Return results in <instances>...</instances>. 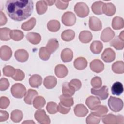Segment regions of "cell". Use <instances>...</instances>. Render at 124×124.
I'll use <instances>...</instances> for the list:
<instances>
[{"label": "cell", "instance_id": "obj_11", "mask_svg": "<svg viewBox=\"0 0 124 124\" xmlns=\"http://www.w3.org/2000/svg\"><path fill=\"white\" fill-rule=\"evenodd\" d=\"M86 104L92 110H93L101 104L100 99L97 97L90 96L86 100Z\"/></svg>", "mask_w": 124, "mask_h": 124}, {"label": "cell", "instance_id": "obj_59", "mask_svg": "<svg viewBox=\"0 0 124 124\" xmlns=\"http://www.w3.org/2000/svg\"><path fill=\"white\" fill-rule=\"evenodd\" d=\"M25 123H27V124H31V123H32V124H35V123L33 122V121H30V120H29V121H25V122H22V124H25Z\"/></svg>", "mask_w": 124, "mask_h": 124}, {"label": "cell", "instance_id": "obj_36", "mask_svg": "<svg viewBox=\"0 0 124 124\" xmlns=\"http://www.w3.org/2000/svg\"><path fill=\"white\" fill-rule=\"evenodd\" d=\"M36 24V19L31 17L28 21L23 23L21 25V29L24 31H28L32 30Z\"/></svg>", "mask_w": 124, "mask_h": 124}, {"label": "cell", "instance_id": "obj_45", "mask_svg": "<svg viewBox=\"0 0 124 124\" xmlns=\"http://www.w3.org/2000/svg\"><path fill=\"white\" fill-rule=\"evenodd\" d=\"M11 30L7 28H0V39L2 41H8L10 39V33Z\"/></svg>", "mask_w": 124, "mask_h": 124}, {"label": "cell", "instance_id": "obj_37", "mask_svg": "<svg viewBox=\"0 0 124 124\" xmlns=\"http://www.w3.org/2000/svg\"><path fill=\"white\" fill-rule=\"evenodd\" d=\"M110 44L117 50H122L124 47V41L122 40L118 36L115 37L110 42Z\"/></svg>", "mask_w": 124, "mask_h": 124}, {"label": "cell", "instance_id": "obj_51", "mask_svg": "<svg viewBox=\"0 0 124 124\" xmlns=\"http://www.w3.org/2000/svg\"><path fill=\"white\" fill-rule=\"evenodd\" d=\"M69 1H65V0H56L55 5L56 7L61 10L66 9L68 5Z\"/></svg>", "mask_w": 124, "mask_h": 124}, {"label": "cell", "instance_id": "obj_10", "mask_svg": "<svg viewBox=\"0 0 124 124\" xmlns=\"http://www.w3.org/2000/svg\"><path fill=\"white\" fill-rule=\"evenodd\" d=\"M89 26L93 31H99L102 29V23L99 18L95 16H91L89 20Z\"/></svg>", "mask_w": 124, "mask_h": 124}, {"label": "cell", "instance_id": "obj_4", "mask_svg": "<svg viewBox=\"0 0 124 124\" xmlns=\"http://www.w3.org/2000/svg\"><path fill=\"white\" fill-rule=\"evenodd\" d=\"M109 108L114 112H119L123 108V102L119 98L111 96L108 101Z\"/></svg>", "mask_w": 124, "mask_h": 124}, {"label": "cell", "instance_id": "obj_52", "mask_svg": "<svg viewBox=\"0 0 124 124\" xmlns=\"http://www.w3.org/2000/svg\"><path fill=\"white\" fill-rule=\"evenodd\" d=\"M71 108L66 107L63 105H62L61 102L57 106V110L60 113L62 114H67L70 110Z\"/></svg>", "mask_w": 124, "mask_h": 124}, {"label": "cell", "instance_id": "obj_13", "mask_svg": "<svg viewBox=\"0 0 124 124\" xmlns=\"http://www.w3.org/2000/svg\"><path fill=\"white\" fill-rule=\"evenodd\" d=\"M115 33L109 27H107L102 31L100 38L104 42H108L111 40L114 36Z\"/></svg>", "mask_w": 124, "mask_h": 124}, {"label": "cell", "instance_id": "obj_30", "mask_svg": "<svg viewBox=\"0 0 124 124\" xmlns=\"http://www.w3.org/2000/svg\"><path fill=\"white\" fill-rule=\"evenodd\" d=\"M111 91L112 93L114 95H121L124 91V88L122 83L118 81L115 82L114 83H113L111 88Z\"/></svg>", "mask_w": 124, "mask_h": 124}, {"label": "cell", "instance_id": "obj_26", "mask_svg": "<svg viewBox=\"0 0 124 124\" xmlns=\"http://www.w3.org/2000/svg\"><path fill=\"white\" fill-rule=\"evenodd\" d=\"M103 47V44L101 42L99 41H94L90 45V50L93 54H98L102 51Z\"/></svg>", "mask_w": 124, "mask_h": 124}, {"label": "cell", "instance_id": "obj_41", "mask_svg": "<svg viewBox=\"0 0 124 124\" xmlns=\"http://www.w3.org/2000/svg\"><path fill=\"white\" fill-rule=\"evenodd\" d=\"M23 118L22 111L18 109L13 110L11 114V119L15 123H18L21 121Z\"/></svg>", "mask_w": 124, "mask_h": 124}, {"label": "cell", "instance_id": "obj_32", "mask_svg": "<svg viewBox=\"0 0 124 124\" xmlns=\"http://www.w3.org/2000/svg\"><path fill=\"white\" fill-rule=\"evenodd\" d=\"M75 36V32L72 30L64 31L61 34V38L64 41H70L73 40Z\"/></svg>", "mask_w": 124, "mask_h": 124}, {"label": "cell", "instance_id": "obj_8", "mask_svg": "<svg viewBox=\"0 0 124 124\" xmlns=\"http://www.w3.org/2000/svg\"><path fill=\"white\" fill-rule=\"evenodd\" d=\"M76 21V17L74 13L71 12H66L63 14L62 17V23L66 26L74 25Z\"/></svg>", "mask_w": 124, "mask_h": 124}, {"label": "cell", "instance_id": "obj_29", "mask_svg": "<svg viewBox=\"0 0 124 124\" xmlns=\"http://www.w3.org/2000/svg\"><path fill=\"white\" fill-rule=\"evenodd\" d=\"M112 70L116 74H122L124 73V63L122 61H117L112 65Z\"/></svg>", "mask_w": 124, "mask_h": 124}, {"label": "cell", "instance_id": "obj_2", "mask_svg": "<svg viewBox=\"0 0 124 124\" xmlns=\"http://www.w3.org/2000/svg\"><path fill=\"white\" fill-rule=\"evenodd\" d=\"M102 122L105 124H116L124 123V118L122 115H115L112 114L102 116Z\"/></svg>", "mask_w": 124, "mask_h": 124}, {"label": "cell", "instance_id": "obj_1", "mask_svg": "<svg viewBox=\"0 0 124 124\" xmlns=\"http://www.w3.org/2000/svg\"><path fill=\"white\" fill-rule=\"evenodd\" d=\"M5 9L12 19L20 21L28 18L32 14L33 3L32 0H9L6 2Z\"/></svg>", "mask_w": 124, "mask_h": 124}, {"label": "cell", "instance_id": "obj_56", "mask_svg": "<svg viewBox=\"0 0 124 124\" xmlns=\"http://www.w3.org/2000/svg\"><path fill=\"white\" fill-rule=\"evenodd\" d=\"M7 22V18L5 14L2 12H0V26H3L5 25Z\"/></svg>", "mask_w": 124, "mask_h": 124}, {"label": "cell", "instance_id": "obj_6", "mask_svg": "<svg viewBox=\"0 0 124 124\" xmlns=\"http://www.w3.org/2000/svg\"><path fill=\"white\" fill-rule=\"evenodd\" d=\"M34 118L40 124H49L50 123V118L44 109H39L37 110L34 114Z\"/></svg>", "mask_w": 124, "mask_h": 124}, {"label": "cell", "instance_id": "obj_16", "mask_svg": "<svg viewBox=\"0 0 124 124\" xmlns=\"http://www.w3.org/2000/svg\"><path fill=\"white\" fill-rule=\"evenodd\" d=\"M102 12L108 16H112L116 12V7L112 3H104L102 7Z\"/></svg>", "mask_w": 124, "mask_h": 124}, {"label": "cell", "instance_id": "obj_24", "mask_svg": "<svg viewBox=\"0 0 124 124\" xmlns=\"http://www.w3.org/2000/svg\"><path fill=\"white\" fill-rule=\"evenodd\" d=\"M38 93L36 91L32 89H29L26 93L24 100L28 105H31L34 98L37 95Z\"/></svg>", "mask_w": 124, "mask_h": 124}, {"label": "cell", "instance_id": "obj_44", "mask_svg": "<svg viewBox=\"0 0 124 124\" xmlns=\"http://www.w3.org/2000/svg\"><path fill=\"white\" fill-rule=\"evenodd\" d=\"M51 53L47 49L46 47H42L40 48L39 52V56L40 59L43 61L48 60L50 56Z\"/></svg>", "mask_w": 124, "mask_h": 124}, {"label": "cell", "instance_id": "obj_58", "mask_svg": "<svg viewBox=\"0 0 124 124\" xmlns=\"http://www.w3.org/2000/svg\"><path fill=\"white\" fill-rule=\"evenodd\" d=\"M118 37L123 41H124V31H122V32L119 34Z\"/></svg>", "mask_w": 124, "mask_h": 124}, {"label": "cell", "instance_id": "obj_25", "mask_svg": "<svg viewBox=\"0 0 124 124\" xmlns=\"http://www.w3.org/2000/svg\"><path fill=\"white\" fill-rule=\"evenodd\" d=\"M59 44L58 41L56 38H51L49 39L46 46V48L51 54L55 52L59 47Z\"/></svg>", "mask_w": 124, "mask_h": 124}, {"label": "cell", "instance_id": "obj_7", "mask_svg": "<svg viewBox=\"0 0 124 124\" xmlns=\"http://www.w3.org/2000/svg\"><path fill=\"white\" fill-rule=\"evenodd\" d=\"M91 92L92 94L97 96L101 100L106 99L109 95L108 88L106 86H103L99 89L93 88L91 90Z\"/></svg>", "mask_w": 124, "mask_h": 124}, {"label": "cell", "instance_id": "obj_50", "mask_svg": "<svg viewBox=\"0 0 124 124\" xmlns=\"http://www.w3.org/2000/svg\"><path fill=\"white\" fill-rule=\"evenodd\" d=\"M70 85L74 88L76 91H78L81 87L82 84L81 81L78 79H73L70 82H69Z\"/></svg>", "mask_w": 124, "mask_h": 124}, {"label": "cell", "instance_id": "obj_42", "mask_svg": "<svg viewBox=\"0 0 124 124\" xmlns=\"http://www.w3.org/2000/svg\"><path fill=\"white\" fill-rule=\"evenodd\" d=\"M86 120L87 124H98L101 120V117L97 116L93 112H91Z\"/></svg>", "mask_w": 124, "mask_h": 124}, {"label": "cell", "instance_id": "obj_12", "mask_svg": "<svg viewBox=\"0 0 124 124\" xmlns=\"http://www.w3.org/2000/svg\"><path fill=\"white\" fill-rule=\"evenodd\" d=\"M90 67L92 71L96 73H99L104 70V65L100 60L94 59L91 62Z\"/></svg>", "mask_w": 124, "mask_h": 124}, {"label": "cell", "instance_id": "obj_35", "mask_svg": "<svg viewBox=\"0 0 124 124\" xmlns=\"http://www.w3.org/2000/svg\"><path fill=\"white\" fill-rule=\"evenodd\" d=\"M46 104L45 98L41 96H36L33 100V107L36 109H41L43 108Z\"/></svg>", "mask_w": 124, "mask_h": 124}, {"label": "cell", "instance_id": "obj_15", "mask_svg": "<svg viewBox=\"0 0 124 124\" xmlns=\"http://www.w3.org/2000/svg\"><path fill=\"white\" fill-rule=\"evenodd\" d=\"M15 57L17 61L20 62H24L28 60L29 54L26 50L20 49L15 52Z\"/></svg>", "mask_w": 124, "mask_h": 124}, {"label": "cell", "instance_id": "obj_20", "mask_svg": "<svg viewBox=\"0 0 124 124\" xmlns=\"http://www.w3.org/2000/svg\"><path fill=\"white\" fill-rule=\"evenodd\" d=\"M61 57L62 60L64 62H71L73 58V51L70 48H64L61 52Z\"/></svg>", "mask_w": 124, "mask_h": 124}, {"label": "cell", "instance_id": "obj_28", "mask_svg": "<svg viewBox=\"0 0 124 124\" xmlns=\"http://www.w3.org/2000/svg\"><path fill=\"white\" fill-rule=\"evenodd\" d=\"M59 99L60 102L66 107H71L74 105V100L71 96L62 94L60 96Z\"/></svg>", "mask_w": 124, "mask_h": 124}, {"label": "cell", "instance_id": "obj_21", "mask_svg": "<svg viewBox=\"0 0 124 124\" xmlns=\"http://www.w3.org/2000/svg\"><path fill=\"white\" fill-rule=\"evenodd\" d=\"M29 84L33 88H38L42 83V77L37 74L33 75L29 78Z\"/></svg>", "mask_w": 124, "mask_h": 124}, {"label": "cell", "instance_id": "obj_55", "mask_svg": "<svg viewBox=\"0 0 124 124\" xmlns=\"http://www.w3.org/2000/svg\"><path fill=\"white\" fill-rule=\"evenodd\" d=\"M0 122H3L6 121L9 118V114L6 111L0 110Z\"/></svg>", "mask_w": 124, "mask_h": 124}, {"label": "cell", "instance_id": "obj_22", "mask_svg": "<svg viewBox=\"0 0 124 124\" xmlns=\"http://www.w3.org/2000/svg\"><path fill=\"white\" fill-rule=\"evenodd\" d=\"M74 66L78 70L84 69L87 66V61L83 57H78L76 59L74 62Z\"/></svg>", "mask_w": 124, "mask_h": 124}, {"label": "cell", "instance_id": "obj_9", "mask_svg": "<svg viewBox=\"0 0 124 124\" xmlns=\"http://www.w3.org/2000/svg\"><path fill=\"white\" fill-rule=\"evenodd\" d=\"M115 52L111 48L105 49L101 55L102 59L106 62H111L115 59Z\"/></svg>", "mask_w": 124, "mask_h": 124}, {"label": "cell", "instance_id": "obj_23", "mask_svg": "<svg viewBox=\"0 0 124 124\" xmlns=\"http://www.w3.org/2000/svg\"><path fill=\"white\" fill-rule=\"evenodd\" d=\"M26 38L33 45H36L40 43L41 40V35L36 32H29L26 35Z\"/></svg>", "mask_w": 124, "mask_h": 124}, {"label": "cell", "instance_id": "obj_34", "mask_svg": "<svg viewBox=\"0 0 124 124\" xmlns=\"http://www.w3.org/2000/svg\"><path fill=\"white\" fill-rule=\"evenodd\" d=\"M75 90L71 85H69V82H64L62 85V93L63 94L72 96L74 94Z\"/></svg>", "mask_w": 124, "mask_h": 124}, {"label": "cell", "instance_id": "obj_39", "mask_svg": "<svg viewBox=\"0 0 124 124\" xmlns=\"http://www.w3.org/2000/svg\"><path fill=\"white\" fill-rule=\"evenodd\" d=\"M104 3L102 1H96L93 3L91 7L93 13L96 15H101L102 12V7Z\"/></svg>", "mask_w": 124, "mask_h": 124}, {"label": "cell", "instance_id": "obj_5", "mask_svg": "<svg viewBox=\"0 0 124 124\" xmlns=\"http://www.w3.org/2000/svg\"><path fill=\"white\" fill-rule=\"evenodd\" d=\"M74 11L80 17H85L89 13V9L87 5L84 2H78L74 6Z\"/></svg>", "mask_w": 124, "mask_h": 124}, {"label": "cell", "instance_id": "obj_17", "mask_svg": "<svg viewBox=\"0 0 124 124\" xmlns=\"http://www.w3.org/2000/svg\"><path fill=\"white\" fill-rule=\"evenodd\" d=\"M68 69L63 64H58L55 68V73L59 78H63L68 74Z\"/></svg>", "mask_w": 124, "mask_h": 124}, {"label": "cell", "instance_id": "obj_53", "mask_svg": "<svg viewBox=\"0 0 124 124\" xmlns=\"http://www.w3.org/2000/svg\"><path fill=\"white\" fill-rule=\"evenodd\" d=\"M10 104L9 99L5 96H1L0 99V108L2 109L6 108Z\"/></svg>", "mask_w": 124, "mask_h": 124}, {"label": "cell", "instance_id": "obj_14", "mask_svg": "<svg viewBox=\"0 0 124 124\" xmlns=\"http://www.w3.org/2000/svg\"><path fill=\"white\" fill-rule=\"evenodd\" d=\"M12 55V51L8 46H2L0 49V57L1 60L3 61L9 60Z\"/></svg>", "mask_w": 124, "mask_h": 124}, {"label": "cell", "instance_id": "obj_43", "mask_svg": "<svg viewBox=\"0 0 124 124\" xmlns=\"http://www.w3.org/2000/svg\"><path fill=\"white\" fill-rule=\"evenodd\" d=\"M93 111L97 116L101 118L108 112V109L107 106L103 105H99Z\"/></svg>", "mask_w": 124, "mask_h": 124}, {"label": "cell", "instance_id": "obj_54", "mask_svg": "<svg viewBox=\"0 0 124 124\" xmlns=\"http://www.w3.org/2000/svg\"><path fill=\"white\" fill-rule=\"evenodd\" d=\"M9 82L7 78H2L0 80V91H5L9 87Z\"/></svg>", "mask_w": 124, "mask_h": 124}, {"label": "cell", "instance_id": "obj_19", "mask_svg": "<svg viewBox=\"0 0 124 124\" xmlns=\"http://www.w3.org/2000/svg\"><path fill=\"white\" fill-rule=\"evenodd\" d=\"M75 115L79 117H84L88 113L87 108L83 104L77 105L74 109Z\"/></svg>", "mask_w": 124, "mask_h": 124}, {"label": "cell", "instance_id": "obj_47", "mask_svg": "<svg viewBox=\"0 0 124 124\" xmlns=\"http://www.w3.org/2000/svg\"><path fill=\"white\" fill-rule=\"evenodd\" d=\"M46 108L48 112L50 114H55L58 111L57 105L53 102H49L47 103Z\"/></svg>", "mask_w": 124, "mask_h": 124}, {"label": "cell", "instance_id": "obj_40", "mask_svg": "<svg viewBox=\"0 0 124 124\" xmlns=\"http://www.w3.org/2000/svg\"><path fill=\"white\" fill-rule=\"evenodd\" d=\"M48 30L51 32H56L60 28V23L56 20H50L47 25Z\"/></svg>", "mask_w": 124, "mask_h": 124}, {"label": "cell", "instance_id": "obj_27", "mask_svg": "<svg viewBox=\"0 0 124 124\" xmlns=\"http://www.w3.org/2000/svg\"><path fill=\"white\" fill-rule=\"evenodd\" d=\"M93 35L91 32L88 31H83L79 33V39L83 43H88L92 39Z\"/></svg>", "mask_w": 124, "mask_h": 124}, {"label": "cell", "instance_id": "obj_48", "mask_svg": "<svg viewBox=\"0 0 124 124\" xmlns=\"http://www.w3.org/2000/svg\"><path fill=\"white\" fill-rule=\"evenodd\" d=\"M25 78L24 73L20 69H16L15 73L12 78L16 81H21Z\"/></svg>", "mask_w": 124, "mask_h": 124}, {"label": "cell", "instance_id": "obj_49", "mask_svg": "<svg viewBox=\"0 0 124 124\" xmlns=\"http://www.w3.org/2000/svg\"><path fill=\"white\" fill-rule=\"evenodd\" d=\"M91 84L93 88H99L102 85V80L99 77H95L92 79Z\"/></svg>", "mask_w": 124, "mask_h": 124}, {"label": "cell", "instance_id": "obj_33", "mask_svg": "<svg viewBox=\"0 0 124 124\" xmlns=\"http://www.w3.org/2000/svg\"><path fill=\"white\" fill-rule=\"evenodd\" d=\"M124 22L123 19L119 16H115L112 21V27L114 30H120L124 28Z\"/></svg>", "mask_w": 124, "mask_h": 124}, {"label": "cell", "instance_id": "obj_57", "mask_svg": "<svg viewBox=\"0 0 124 124\" xmlns=\"http://www.w3.org/2000/svg\"><path fill=\"white\" fill-rule=\"evenodd\" d=\"M47 5L49 6L52 5L54 3H55L56 0H46Z\"/></svg>", "mask_w": 124, "mask_h": 124}, {"label": "cell", "instance_id": "obj_38", "mask_svg": "<svg viewBox=\"0 0 124 124\" xmlns=\"http://www.w3.org/2000/svg\"><path fill=\"white\" fill-rule=\"evenodd\" d=\"M10 38L13 40L18 41L23 39L24 37V33L20 30H13L10 31Z\"/></svg>", "mask_w": 124, "mask_h": 124}, {"label": "cell", "instance_id": "obj_31", "mask_svg": "<svg viewBox=\"0 0 124 124\" xmlns=\"http://www.w3.org/2000/svg\"><path fill=\"white\" fill-rule=\"evenodd\" d=\"M36 11L38 14L41 15L44 14L47 9V4L46 0H40L36 4Z\"/></svg>", "mask_w": 124, "mask_h": 124}, {"label": "cell", "instance_id": "obj_3", "mask_svg": "<svg viewBox=\"0 0 124 124\" xmlns=\"http://www.w3.org/2000/svg\"><path fill=\"white\" fill-rule=\"evenodd\" d=\"M11 93L12 95L16 98H22L24 96L27 91L25 87L21 83L14 84L11 88Z\"/></svg>", "mask_w": 124, "mask_h": 124}, {"label": "cell", "instance_id": "obj_46", "mask_svg": "<svg viewBox=\"0 0 124 124\" xmlns=\"http://www.w3.org/2000/svg\"><path fill=\"white\" fill-rule=\"evenodd\" d=\"M15 71L16 69L10 65L6 66L3 68V75L6 77H12L14 75Z\"/></svg>", "mask_w": 124, "mask_h": 124}, {"label": "cell", "instance_id": "obj_18", "mask_svg": "<svg viewBox=\"0 0 124 124\" xmlns=\"http://www.w3.org/2000/svg\"><path fill=\"white\" fill-rule=\"evenodd\" d=\"M57 83L56 78L52 76H48L46 77L44 80L43 84L44 86L48 89H51L54 88Z\"/></svg>", "mask_w": 124, "mask_h": 124}]
</instances>
